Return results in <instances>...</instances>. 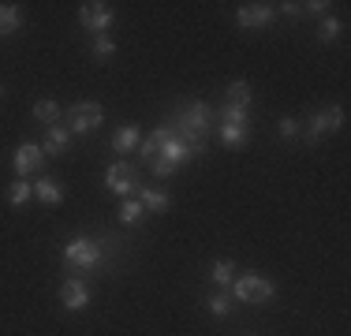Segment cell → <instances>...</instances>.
<instances>
[{
	"label": "cell",
	"instance_id": "cell-1",
	"mask_svg": "<svg viewBox=\"0 0 351 336\" xmlns=\"http://www.w3.org/2000/svg\"><path fill=\"white\" fill-rule=\"evenodd\" d=\"M210 123H213V108L206 105V101H187V105H180V116H176L172 131H176V139H183L198 157H202L206 154V134H210Z\"/></svg>",
	"mask_w": 351,
	"mask_h": 336
},
{
	"label": "cell",
	"instance_id": "cell-2",
	"mask_svg": "<svg viewBox=\"0 0 351 336\" xmlns=\"http://www.w3.org/2000/svg\"><path fill=\"white\" fill-rule=\"evenodd\" d=\"M232 296H236L239 302H269L273 296H277V284H273L269 276H262V273H243L236 284H232Z\"/></svg>",
	"mask_w": 351,
	"mask_h": 336
},
{
	"label": "cell",
	"instance_id": "cell-3",
	"mask_svg": "<svg viewBox=\"0 0 351 336\" xmlns=\"http://www.w3.org/2000/svg\"><path fill=\"white\" fill-rule=\"evenodd\" d=\"M105 120V108L97 105V101H79V105L68 108V120H64V128H68L71 134H90L97 131Z\"/></svg>",
	"mask_w": 351,
	"mask_h": 336
},
{
	"label": "cell",
	"instance_id": "cell-4",
	"mask_svg": "<svg viewBox=\"0 0 351 336\" xmlns=\"http://www.w3.org/2000/svg\"><path fill=\"white\" fill-rule=\"evenodd\" d=\"M64 262L75 265V269H94L101 262V247H97L94 239H86V235H79V239H71L68 247H64Z\"/></svg>",
	"mask_w": 351,
	"mask_h": 336
},
{
	"label": "cell",
	"instance_id": "cell-5",
	"mask_svg": "<svg viewBox=\"0 0 351 336\" xmlns=\"http://www.w3.org/2000/svg\"><path fill=\"white\" fill-rule=\"evenodd\" d=\"M344 105H332V108H322V112H317L314 116V120L311 123H306V142H317V139H322V134H332V131H340V128H344Z\"/></svg>",
	"mask_w": 351,
	"mask_h": 336
},
{
	"label": "cell",
	"instance_id": "cell-6",
	"mask_svg": "<svg viewBox=\"0 0 351 336\" xmlns=\"http://www.w3.org/2000/svg\"><path fill=\"white\" fill-rule=\"evenodd\" d=\"M105 187L112 191V195L128 198L131 191L138 187V172H135V168H131V165L116 161V165H108V172H105Z\"/></svg>",
	"mask_w": 351,
	"mask_h": 336
},
{
	"label": "cell",
	"instance_id": "cell-7",
	"mask_svg": "<svg viewBox=\"0 0 351 336\" xmlns=\"http://www.w3.org/2000/svg\"><path fill=\"white\" fill-rule=\"evenodd\" d=\"M79 23L90 34H105L108 27H112V8L101 4V0H86V4L79 8Z\"/></svg>",
	"mask_w": 351,
	"mask_h": 336
},
{
	"label": "cell",
	"instance_id": "cell-8",
	"mask_svg": "<svg viewBox=\"0 0 351 336\" xmlns=\"http://www.w3.org/2000/svg\"><path fill=\"white\" fill-rule=\"evenodd\" d=\"M12 165H15V172H19L23 180H27L30 172H41V168H45V149L34 146V142H23V146L15 149Z\"/></svg>",
	"mask_w": 351,
	"mask_h": 336
},
{
	"label": "cell",
	"instance_id": "cell-9",
	"mask_svg": "<svg viewBox=\"0 0 351 336\" xmlns=\"http://www.w3.org/2000/svg\"><path fill=\"white\" fill-rule=\"evenodd\" d=\"M195 149H191L187 146V142H183V139H176V131L169 134V139H165V146H161V154H157L154 157V161H165V165H169V168H180V165H187V161H195Z\"/></svg>",
	"mask_w": 351,
	"mask_h": 336
},
{
	"label": "cell",
	"instance_id": "cell-10",
	"mask_svg": "<svg viewBox=\"0 0 351 336\" xmlns=\"http://www.w3.org/2000/svg\"><path fill=\"white\" fill-rule=\"evenodd\" d=\"M277 19V8L273 4H243L236 12V23L247 30H258V27H269V23Z\"/></svg>",
	"mask_w": 351,
	"mask_h": 336
},
{
	"label": "cell",
	"instance_id": "cell-11",
	"mask_svg": "<svg viewBox=\"0 0 351 336\" xmlns=\"http://www.w3.org/2000/svg\"><path fill=\"white\" fill-rule=\"evenodd\" d=\"M60 307H64V310H82V307H90V288L79 280V276H68V280L60 284Z\"/></svg>",
	"mask_w": 351,
	"mask_h": 336
},
{
	"label": "cell",
	"instance_id": "cell-12",
	"mask_svg": "<svg viewBox=\"0 0 351 336\" xmlns=\"http://www.w3.org/2000/svg\"><path fill=\"white\" fill-rule=\"evenodd\" d=\"M68 146H71V131L68 128H60V123H53L45 134V142H41V149H45V157H60V154H68Z\"/></svg>",
	"mask_w": 351,
	"mask_h": 336
},
{
	"label": "cell",
	"instance_id": "cell-13",
	"mask_svg": "<svg viewBox=\"0 0 351 336\" xmlns=\"http://www.w3.org/2000/svg\"><path fill=\"white\" fill-rule=\"evenodd\" d=\"M217 134H221V142L228 149H243L247 142H250V123H221Z\"/></svg>",
	"mask_w": 351,
	"mask_h": 336
},
{
	"label": "cell",
	"instance_id": "cell-14",
	"mask_svg": "<svg viewBox=\"0 0 351 336\" xmlns=\"http://www.w3.org/2000/svg\"><path fill=\"white\" fill-rule=\"evenodd\" d=\"M169 134H172V123H161V128L149 134V139L138 142V154L146 157V161H154V157L161 154V146H165V139H169Z\"/></svg>",
	"mask_w": 351,
	"mask_h": 336
},
{
	"label": "cell",
	"instance_id": "cell-15",
	"mask_svg": "<svg viewBox=\"0 0 351 336\" xmlns=\"http://www.w3.org/2000/svg\"><path fill=\"white\" fill-rule=\"evenodd\" d=\"M138 123H123L120 131L112 134V149L116 154H128V149H138Z\"/></svg>",
	"mask_w": 351,
	"mask_h": 336
},
{
	"label": "cell",
	"instance_id": "cell-16",
	"mask_svg": "<svg viewBox=\"0 0 351 336\" xmlns=\"http://www.w3.org/2000/svg\"><path fill=\"white\" fill-rule=\"evenodd\" d=\"M23 27V15H19V4H0V38L15 34Z\"/></svg>",
	"mask_w": 351,
	"mask_h": 336
},
{
	"label": "cell",
	"instance_id": "cell-17",
	"mask_svg": "<svg viewBox=\"0 0 351 336\" xmlns=\"http://www.w3.org/2000/svg\"><path fill=\"white\" fill-rule=\"evenodd\" d=\"M34 195L45 202V206H60V202H64V187L56 180H38L34 183Z\"/></svg>",
	"mask_w": 351,
	"mask_h": 336
},
{
	"label": "cell",
	"instance_id": "cell-18",
	"mask_svg": "<svg viewBox=\"0 0 351 336\" xmlns=\"http://www.w3.org/2000/svg\"><path fill=\"white\" fill-rule=\"evenodd\" d=\"M142 209H149V213H165V209H169L172 206V202H169V195H165V191H154V187H146V191H142Z\"/></svg>",
	"mask_w": 351,
	"mask_h": 336
},
{
	"label": "cell",
	"instance_id": "cell-19",
	"mask_svg": "<svg viewBox=\"0 0 351 336\" xmlns=\"http://www.w3.org/2000/svg\"><path fill=\"white\" fill-rule=\"evenodd\" d=\"M210 280H213V284H232V280H236V262H228V258L213 262V269H210Z\"/></svg>",
	"mask_w": 351,
	"mask_h": 336
},
{
	"label": "cell",
	"instance_id": "cell-20",
	"mask_svg": "<svg viewBox=\"0 0 351 336\" xmlns=\"http://www.w3.org/2000/svg\"><path fill=\"white\" fill-rule=\"evenodd\" d=\"M34 120L49 123V128L60 123V105H56V101H38V105H34Z\"/></svg>",
	"mask_w": 351,
	"mask_h": 336
},
{
	"label": "cell",
	"instance_id": "cell-21",
	"mask_svg": "<svg viewBox=\"0 0 351 336\" xmlns=\"http://www.w3.org/2000/svg\"><path fill=\"white\" fill-rule=\"evenodd\" d=\"M228 105H239V108H247L250 105V82H232L228 86Z\"/></svg>",
	"mask_w": 351,
	"mask_h": 336
},
{
	"label": "cell",
	"instance_id": "cell-22",
	"mask_svg": "<svg viewBox=\"0 0 351 336\" xmlns=\"http://www.w3.org/2000/svg\"><path fill=\"white\" fill-rule=\"evenodd\" d=\"M221 123H250V116H247V108H239V105H224L221 112H213Z\"/></svg>",
	"mask_w": 351,
	"mask_h": 336
},
{
	"label": "cell",
	"instance_id": "cell-23",
	"mask_svg": "<svg viewBox=\"0 0 351 336\" xmlns=\"http://www.w3.org/2000/svg\"><path fill=\"white\" fill-rule=\"evenodd\" d=\"M30 195H34V187H30L27 180H19V183H12V187H8V202H12V206H23Z\"/></svg>",
	"mask_w": 351,
	"mask_h": 336
},
{
	"label": "cell",
	"instance_id": "cell-24",
	"mask_svg": "<svg viewBox=\"0 0 351 336\" xmlns=\"http://www.w3.org/2000/svg\"><path fill=\"white\" fill-rule=\"evenodd\" d=\"M142 213H146L142 202H123V206H120V224H138Z\"/></svg>",
	"mask_w": 351,
	"mask_h": 336
},
{
	"label": "cell",
	"instance_id": "cell-25",
	"mask_svg": "<svg viewBox=\"0 0 351 336\" xmlns=\"http://www.w3.org/2000/svg\"><path fill=\"white\" fill-rule=\"evenodd\" d=\"M340 30H344V27H340V19H332V15H329V19H322L317 41H325V45H329V41H337V38H340Z\"/></svg>",
	"mask_w": 351,
	"mask_h": 336
},
{
	"label": "cell",
	"instance_id": "cell-26",
	"mask_svg": "<svg viewBox=\"0 0 351 336\" xmlns=\"http://www.w3.org/2000/svg\"><path fill=\"white\" fill-rule=\"evenodd\" d=\"M206 307H210L213 317H228V314H232V299H228V296H213Z\"/></svg>",
	"mask_w": 351,
	"mask_h": 336
},
{
	"label": "cell",
	"instance_id": "cell-27",
	"mask_svg": "<svg viewBox=\"0 0 351 336\" xmlns=\"http://www.w3.org/2000/svg\"><path fill=\"white\" fill-rule=\"evenodd\" d=\"M112 53H116V41L105 38V34H97V38H94V56H97V60H105V56H112Z\"/></svg>",
	"mask_w": 351,
	"mask_h": 336
},
{
	"label": "cell",
	"instance_id": "cell-28",
	"mask_svg": "<svg viewBox=\"0 0 351 336\" xmlns=\"http://www.w3.org/2000/svg\"><path fill=\"white\" fill-rule=\"evenodd\" d=\"M277 131H280V139H295V134H299V120H295V116H280Z\"/></svg>",
	"mask_w": 351,
	"mask_h": 336
},
{
	"label": "cell",
	"instance_id": "cell-29",
	"mask_svg": "<svg viewBox=\"0 0 351 336\" xmlns=\"http://www.w3.org/2000/svg\"><path fill=\"white\" fill-rule=\"evenodd\" d=\"M277 12H284V15H306V8L303 4H277Z\"/></svg>",
	"mask_w": 351,
	"mask_h": 336
},
{
	"label": "cell",
	"instance_id": "cell-30",
	"mask_svg": "<svg viewBox=\"0 0 351 336\" xmlns=\"http://www.w3.org/2000/svg\"><path fill=\"white\" fill-rule=\"evenodd\" d=\"M303 8H306V15H322L329 4H325V0H311V4H303Z\"/></svg>",
	"mask_w": 351,
	"mask_h": 336
},
{
	"label": "cell",
	"instance_id": "cell-31",
	"mask_svg": "<svg viewBox=\"0 0 351 336\" xmlns=\"http://www.w3.org/2000/svg\"><path fill=\"white\" fill-rule=\"evenodd\" d=\"M0 97H4V86H0Z\"/></svg>",
	"mask_w": 351,
	"mask_h": 336
}]
</instances>
